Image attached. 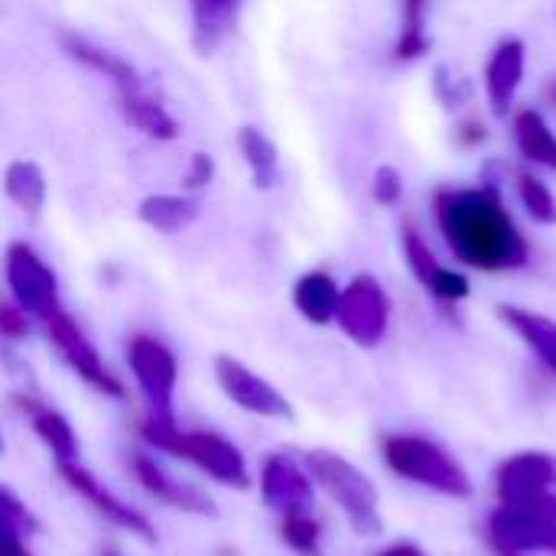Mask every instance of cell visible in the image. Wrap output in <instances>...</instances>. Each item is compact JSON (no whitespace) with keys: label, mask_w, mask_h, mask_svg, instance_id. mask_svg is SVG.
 I'll return each instance as SVG.
<instances>
[{"label":"cell","mask_w":556,"mask_h":556,"mask_svg":"<svg viewBox=\"0 0 556 556\" xmlns=\"http://www.w3.org/2000/svg\"><path fill=\"white\" fill-rule=\"evenodd\" d=\"M26 336H29V316L13 300H0V339L23 342Z\"/></svg>","instance_id":"f1b7e54d"},{"label":"cell","mask_w":556,"mask_h":556,"mask_svg":"<svg viewBox=\"0 0 556 556\" xmlns=\"http://www.w3.org/2000/svg\"><path fill=\"white\" fill-rule=\"evenodd\" d=\"M515 179H518L515 186H518V199H521L528 218L534 225H547V228L556 225V195L551 192V186L541 176H534L531 169H521Z\"/></svg>","instance_id":"cb8c5ba5"},{"label":"cell","mask_w":556,"mask_h":556,"mask_svg":"<svg viewBox=\"0 0 556 556\" xmlns=\"http://www.w3.org/2000/svg\"><path fill=\"white\" fill-rule=\"evenodd\" d=\"M238 147L241 156L251 169V179L257 189H274L280 182V153L274 147V140L257 130V127H241L238 130Z\"/></svg>","instance_id":"7402d4cb"},{"label":"cell","mask_w":556,"mask_h":556,"mask_svg":"<svg viewBox=\"0 0 556 556\" xmlns=\"http://www.w3.org/2000/svg\"><path fill=\"white\" fill-rule=\"evenodd\" d=\"M280 534H283V541L300 556H323V551H319V525L309 518V511H290V515H283Z\"/></svg>","instance_id":"4316f807"},{"label":"cell","mask_w":556,"mask_h":556,"mask_svg":"<svg viewBox=\"0 0 556 556\" xmlns=\"http://www.w3.org/2000/svg\"><path fill=\"white\" fill-rule=\"evenodd\" d=\"M127 365L140 388V394L150 404V417L156 420H176V384H179V358L176 352L153 339V336H134L127 342Z\"/></svg>","instance_id":"3957f363"},{"label":"cell","mask_w":556,"mask_h":556,"mask_svg":"<svg viewBox=\"0 0 556 556\" xmlns=\"http://www.w3.org/2000/svg\"><path fill=\"white\" fill-rule=\"evenodd\" d=\"M117 101H121V114L124 121L140 130L143 137L150 140H176L179 137V121L166 111V104L143 85L137 91H117Z\"/></svg>","instance_id":"9a60e30c"},{"label":"cell","mask_w":556,"mask_h":556,"mask_svg":"<svg viewBox=\"0 0 556 556\" xmlns=\"http://www.w3.org/2000/svg\"><path fill=\"white\" fill-rule=\"evenodd\" d=\"M55 472H59V479H62L78 498H85L104 521H111L114 528H121V531H127V534L147 541V544L156 541V531H153L150 518L140 515L137 508H130L127 502H121L114 492H108L81 463H62V466H55Z\"/></svg>","instance_id":"9c48e42d"},{"label":"cell","mask_w":556,"mask_h":556,"mask_svg":"<svg viewBox=\"0 0 556 556\" xmlns=\"http://www.w3.org/2000/svg\"><path fill=\"white\" fill-rule=\"evenodd\" d=\"M39 521L36 515L7 489H0V544H13V541H26L29 534H36Z\"/></svg>","instance_id":"484cf974"},{"label":"cell","mask_w":556,"mask_h":556,"mask_svg":"<svg viewBox=\"0 0 556 556\" xmlns=\"http://www.w3.org/2000/svg\"><path fill=\"white\" fill-rule=\"evenodd\" d=\"M261 498L267 508L290 515L313 508V482L290 456H267L261 469Z\"/></svg>","instance_id":"7c38bea8"},{"label":"cell","mask_w":556,"mask_h":556,"mask_svg":"<svg viewBox=\"0 0 556 556\" xmlns=\"http://www.w3.org/2000/svg\"><path fill=\"white\" fill-rule=\"evenodd\" d=\"M3 192L7 199L23 208L26 215H39L46 205V173L33 160H13L3 173Z\"/></svg>","instance_id":"ffe728a7"},{"label":"cell","mask_w":556,"mask_h":556,"mask_svg":"<svg viewBox=\"0 0 556 556\" xmlns=\"http://www.w3.org/2000/svg\"><path fill=\"white\" fill-rule=\"evenodd\" d=\"M485 137H489V134H485V124H479V121H469V124H463V127L456 130V143H459V147H479Z\"/></svg>","instance_id":"1f68e13d"},{"label":"cell","mask_w":556,"mask_h":556,"mask_svg":"<svg viewBox=\"0 0 556 556\" xmlns=\"http://www.w3.org/2000/svg\"><path fill=\"white\" fill-rule=\"evenodd\" d=\"M212 179H215V160H212L208 153H192V156H189V169H186V176H182L186 192H199V189H205Z\"/></svg>","instance_id":"4dcf8cb0"},{"label":"cell","mask_w":556,"mask_h":556,"mask_svg":"<svg viewBox=\"0 0 556 556\" xmlns=\"http://www.w3.org/2000/svg\"><path fill=\"white\" fill-rule=\"evenodd\" d=\"M339 293L342 287L336 283L332 274L326 270H309L293 283V306L296 313L313 323V326H326L336 323V309H339Z\"/></svg>","instance_id":"e0dca14e"},{"label":"cell","mask_w":556,"mask_h":556,"mask_svg":"<svg viewBox=\"0 0 556 556\" xmlns=\"http://www.w3.org/2000/svg\"><path fill=\"white\" fill-rule=\"evenodd\" d=\"M554 104H556V85H554Z\"/></svg>","instance_id":"d590c367"},{"label":"cell","mask_w":556,"mask_h":556,"mask_svg":"<svg viewBox=\"0 0 556 556\" xmlns=\"http://www.w3.org/2000/svg\"><path fill=\"white\" fill-rule=\"evenodd\" d=\"M525 68H528V46L518 36L502 39L489 62H485V98H489V111L495 117H508L515 108V98L521 91L525 81Z\"/></svg>","instance_id":"8fae6325"},{"label":"cell","mask_w":556,"mask_h":556,"mask_svg":"<svg viewBox=\"0 0 556 556\" xmlns=\"http://www.w3.org/2000/svg\"><path fill=\"white\" fill-rule=\"evenodd\" d=\"M371 195H375L378 205H388V208L397 205L404 199V176H401V169L391 166V163H381L375 169V176H371Z\"/></svg>","instance_id":"83f0119b"},{"label":"cell","mask_w":556,"mask_h":556,"mask_svg":"<svg viewBox=\"0 0 556 556\" xmlns=\"http://www.w3.org/2000/svg\"><path fill=\"white\" fill-rule=\"evenodd\" d=\"M134 476L140 482V489L156 498L160 505L173 508V511H186V515H202L212 518L215 515V502L192 482H179L156 456L150 453H134Z\"/></svg>","instance_id":"30bf717a"},{"label":"cell","mask_w":556,"mask_h":556,"mask_svg":"<svg viewBox=\"0 0 556 556\" xmlns=\"http://www.w3.org/2000/svg\"><path fill=\"white\" fill-rule=\"evenodd\" d=\"M3 274H7V287L13 303L29 316V319H52L62 303H59V280L52 274V267L23 241L7 248L3 257Z\"/></svg>","instance_id":"277c9868"},{"label":"cell","mask_w":556,"mask_h":556,"mask_svg":"<svg viewBox=\"0 0 556 556\" xmlns=\"http://www.w3.org/2000/svg\"><path fill=\"white\" fill-rule=\"evenodd\" d=\"M511 134L518 143V153L541 169L556 173V134L551 121L538 108H521L511 114Z\"/></svg>","instance_id":"2e32d148"},{"label":"cell","mask_w":556,"mask_h":556,"mask_svg":"<svg viewBox=\"0 0 556 556\" xmlns=\"http://www.w3.org/2000/svg\"><path fill=\"white\" fill-rule=\"evenodd\" d=\"M427 20H430V0H401V33L394 42V62H417L433 49Z\"/></svg>","instance_id":"44dd1931"},{"label":"cell","mask_w":556,"mask_h":556,"mask_svg":"<svg viewBox=\"0 0 556 556\" xmlns=\"http://www.w3.org/2000/svg\"><path fill=\"white\" fill-rule=\"evenodd\" d=\"M401 248H404V261H407L410 274L430 290L433 280H437V274L443 270V264L437 261V254L430 251V244L424 241V235H420L410 222L401 228Z\"/></svg>","instance_id":"d4e9b609"},{"label":"cell","mask_w":556,"mask_h":556,"mask_svg":"<svg viewBox=\"0 0 556 556\" xmlns=\"http://www.w3.org/2000/svg\"><path fill=\"white\" fill-rule=\"evenodd\" d=\"M498 316L528 342V349L556 371V323L531 313V309H521V306H498Z\"/></svg>","instance_id":"603a6c76"},{"label":"cell","mask_w":556,"mask_h":556,"mask_svg":"<svg viewBox=\"0 0 556 556\" xmlns=\"http://www.w3.org/2000/svg\"><path fill=\"white\" fill-rule=\"evenodd\" d=\"M309 472L329 492V498L345 508V515L352 518V525L362 534H375L378 531L375 492H371L368 479L355 466H349L345 459H339L332 453H313L309 456Z\"/></svg>","instance_id":"52a82bcc"},{"label":"cell","mask_w":556,"mask_h":556,"mask_svg":"<svg viewBox=\"0 0 556 556\" xmlns=\"http://www.w3.org/2000/svg\"><path fill=\"white\" fill-rule=\"evenodd\" d=\"M59 42H62V52H65L68 59H75V62L85 65L88 72L104 75L108 81H114L117 91H137V88H143L140 72H137L127 59H121L117 52H108L104 46H98V42H91V39H85V36H78V33H68V29L59 33Z\"/></svg>","instance_id":"4fadbf2b"},{"label":"cell","mask_w":556,"mask_h":556,"mask_svg":"<svg viewBox=\"0 0 556 556\" xmlns=\"http://www.w3.org/2000/svg\"><path fill=\"white\" fill-rule=\"evenodd\" d=\"M137 218L160 235H176L199 218V202L189 192H156L137 205Z\"/></svg>","instance_id":"ac0fdd59"},{"label":"cell","mask_w":556,"mask_h":556,"mask_svg":"<svg viewBox=\"0 0 556 556\" xmlns=\"http://www.w3.org/2000/svg\"><path fill=\"white\" fill-rule=\"evenodd\" d=\"M104 556H121L117 551H104Z\"/></svg>","instance_id":"e575fe53"},{"label":"cell","mask_w":556,"mask_h":556,"mask_svg":"<svg viewBox=\"0 0 556 556\" xmlns=\"http://www.w3.org/2000/svg\"><path fill=\"white\" fill-rule=\"evenodd\" d=\"M215 381L235 407H241L254 417H267V420H290L293 417L290 401L267 378H261L257 371H251L244 362H238L231 355L215 358Z\"/></svg>","instance_id":"ba28073f"},{"label":"cell","mask_w":556,"mask_h":556,"mask_svg":"<svg viewBox=\"0 0 556 556\" xmlns=\"http://www.w3.org/2000/svg\"><path fill=\"white\" fill-rule=\"evenodd\" d=\"M433 218L450 251L476 270H521L531 261V244L508 212L498 182L443 186L433 195Z\"/></svg>","instance_id":"6da1fadb"},{"label":"cell","mask_w":556,"mask_h":556,"mask_svg":"<svg viewBox=\"0 0 556 556\" xmlns=\"http://www.w3.org/2000/svg\"><path fill=\"white\" fill-rule=\"evenodd\" d=\"M433 88H437V98L446 104V108H459L466 101V81L450 75V65H440L437 68V78H433Z\"/></svg>","instance_id":"f546056e"},{"label":"cell","mask_w":556,"mask_h":556,"mask_svg":"<svg viewBox=\"0 0 556 556\" xmlns=\"http://www.w3.org/2000/svg\"><path fill=\"white\" fill-rule=\"evenodd\" d=\"M7 453V440H3V430H0V456Z\"/></svg>","instance_id":"836d02e7"},{"label":"cell","mask_w":556,"mask_h":556,"mask_svg":"<svg viewBox=\"0 0 556 556\" xmlns=\"http://www.w3.org/2000/svg\"><path fill=\"white\" fill-rule=\"evenodd\" d=\"M0 556H33L26 551V541H13V544H0Z\"/></svg>","instance_id":"d6a6232c"},{"label":"cell","mask_w":556,"mask_h":556,"mask_svg":"<svg viewBox=\"0 0 556 556\" xmlns=\"http://www.w3.org/2000/svg\"><path fill=\"white\" fill-rule=\"evenodd\" d=\"M192 7V42L208 55L238 23L241 0H189Z\"/></svg>","instance_id":"d6986e66"},{"label":"cell","mask_w":556,"mask_h":556,"mask_svg":"<svg viewBox=\"0 0 556 556\" xmlns=\"http://www.w3.org/2000/svg\"><path fill=\"white\" fill-rule=\"evenodd\" d=\"M13 401H16V407L29 417L33 433H36V437L42 440V446L52 453L55 466H62V463H78V437H75L72 424H68L55 407H49V404H42V401H36V397H26V394H16Z\"/></svg>","instance_id":"5bb4252c"},{"label":"cell","mask_w":556,"mask_h":556,"mask_svg":"<svg viewBox=\"0 0 556 556\" xmlns=\"http://www.w3.org/2000/svg\"><path fill=\"white\" fill-rule=\"evenodd\" d=\"M140 437L150 450L192 463L199 472H205L212 482H218L225 489L251 485L244 453L231 440H225L212 430H182L176 420H156L147 414V420L140 424Z\"/></svg>","instance_id":"7a4b0ae2"},{"label":"cell","mask_w":556,"mask_h":556,"mask_svg":"<svg viewBox=\"0 0 556 556\" xmlns=\"http://www.w3.org/2000/svg\"><path fill=\"white\" fill-rule=\"evenodd\" d=\"M336 323L355 345L375 349L384 339L388 323H391V300H388L384 287L371 274L352 277L339 293Z\"/></svg>","instance_id":"5b68a950"},{"label":"cell","mask_w":556,"mask_h":556,"mask_svg":"<svg viewBox=\"0 0 556 556\" xmlns=\"http://www.w3.org/2000/svg\"><path fill=\"white\" fill-rule=\"evenodd\" d=\"M42 326H46V336H49V342L55 345L59 358H62L88 388H94L98 394L114 397V401H124V397H127V388L121 384V378H114V375L108 371V365L101 362V355H98V349L91 345V339L81 332V326H78L65 309H59V313H55L52 319H46Z\"/></svg>","instance_id":"8992f818"}]
</instances>
